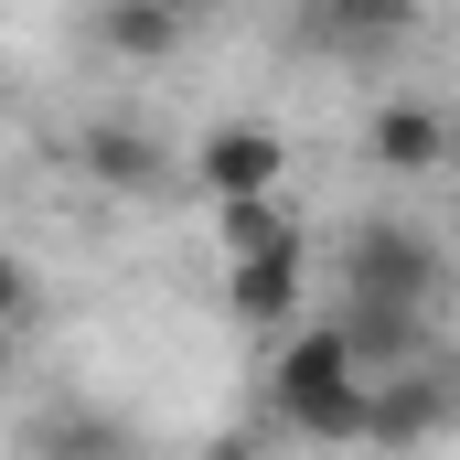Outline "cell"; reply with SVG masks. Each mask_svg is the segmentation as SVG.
I'll list each match as a JSON object with an SVG mask.
<instances>
[{
  "label": "cell",
  "instance_id": "6da1fadb",
  "mask_svg": "<svg viewBox=\"0 0 460 460\" xmlns=\"http://www.w3.org/2000/svg\"><path fill=\"white\" fill-rule=\"evenodd\" d=\"M268 407L300 439H364L375 429V375H364V353L332 322H311V332H289V343L268 353Z\"/></svg>",
  "mask_w": 460,
  "mask_h": 460
},
{
  "label": "cell",
  "instance_id": "7a4b0ae2",
  "mask_svg": "<svg viewBox=\"0 0 460 460\" xmlns=\"http://www.w3.org/2000/svg\"><path fill=\"white\" fill-rule=\"evenodd\" d=\"M439 235L429 226H396V215H375V226L343 235V300L364 311H429L439 322Z\"/></svg>",
  "mask_w": 460,
  "mask_h": 460
},
{
  "label": "cell",
  "instance_id": "3957f363",
  "mask_svg": "<svg viewBox=\"0 0 460 460\" xmlns=\"http://www.w3.org/2000/svg\"><path fill=\"white\" fill-rule=\"evenodd\" d=\"M450 429H460V364L450 353H418V364L375 375V429H364V450H429V439H450Z\"/></svg>",
  "mask_w": 460,
  "mask_h": 460
},
{
  "label": "cell",
  "instance_id": "277c9868",
  "mask_svg": "<svg viewBox=\"0 0 460 460\" xmlns=\"http://www.w3.org/2000/svg\"><path fill=\"white\" fill-rule=\"evenodd\" d=\"M75 172L97 182V193H128V204H161L182 172H172V150L150 139V128H128V118H86L75 128Z\"/></svg>",
  "mask_w": 460,
  "mask_h": 460
},
{
  "label": "cell",
  "instance_id": "5b68a950",
  "mask_svg": "<svg viewBox=\"0 0 460 460\" xmlns=\"http://www.w3.org/2000/svg\"><path fill=\"white\" fill-rule=\"evenodd\" d=\"M215 204H257V193H279V172H289V150H279V128H257V118H226V128H204V150L182 161Z\"/></svg>",
  "mask_w": 460,
  "mask_h": 460
},
{
  "label": "cell",
  "instance_id": "8992f818",
  "mask_svg": "<svg viewBox=\"0 0 460 460\" xmlns=\"http://www.w3.org/2000/svg\"><path fill=\"white\" fill-rule=\"evenodd\" d=\"M364 139H375V172H407V182H429V172H450V161H460V128L429 108V97L375 108V128H364Z\"/></svg>",
  "mask_w": 460,
  "mask_h": 460
},
{
  "label": "cell",
  "instance_id": "52a82bcc",
  "mask_svg": "<svg viewBox=\"0 0 460 460\" xmlns=\"http://www.w3.org/2000/svg\"><path fill=\"white\" fill-rule=\"evenodd\" d=\"M226 311L246 322V332H289V311H300V246L226 257Z\"/></svg>",
  "mask_w": 460,
  "mask_h": 460
},
{
  "label": "cell",
  "instance_id": "ba28073f",
  "mask_svg": "<svg viewBox=\"0 0 460 460\" xmlns=\"http://www.w3.org/2000/svg\"><path fill=\"white\" fill-rule=\"evenodd\" d=\"M86 32H97L108 65H172V54H182V11H172V0H97Z\"/></svg>",
  "mask_w": 460,
  "mask_h": 460
},
{
  "label": "cell",
  "instance_id": "9c48e42d",
  "mask_svg": "<svg viewBox=\"0 0 460 460\" xmlns=\"http://www.w3.org/2000/svg\"><path fill=\"white\" fill-rule=\"evenodd\" d=\"M32 450L43 460H139V439H128V418H108V407H54L32 429Z\"/></svg>",
  "mask_w": 460,
  "mask_h": 460
},
{
  "label": "cell",
  "instance_id": "30bf717a",
  "mask_svg": "<svg viewBox=\"0 0 460 460\" xmlns=\"http://www.w3.org/2000/svg\"><path fill=\"white\" fill-rule=\"evenodd\" d=\"M215 235H226V257H268V246H300V226L257 193V204H215Z\"/></svg>",
  "mask_w": 460,
  "mask_h": 460
},
{
  "label": "cell",
  "instance_id": "8fae6325",
  "mask_svg": "<svg viewBox=\"0 0 460 460\" xmlns=\"http://www.w3.org/2000/svg\"><path fill=\"white\" fill-rule=\"evenodd\" d=\"M172 11H182V22H193V11H204V0H172Z\"/></svg>",
  "mask_w": 460,
  "mask_h": 460
},
{
  "label": "cell",
  "instance_id": "7c38bea8",
  "mask_svg": "<svg viewBox=\"0 0 460 460\" xmlns=\"http://www.w3.org/2000/svg\"><path fill=\"white\" fill-rule=\"evenodd\" d=\"M215 460H246V450H215Z\"/></svg>",
  "mask_w": 460,
  "mask_h": 460
}]
</instances>
